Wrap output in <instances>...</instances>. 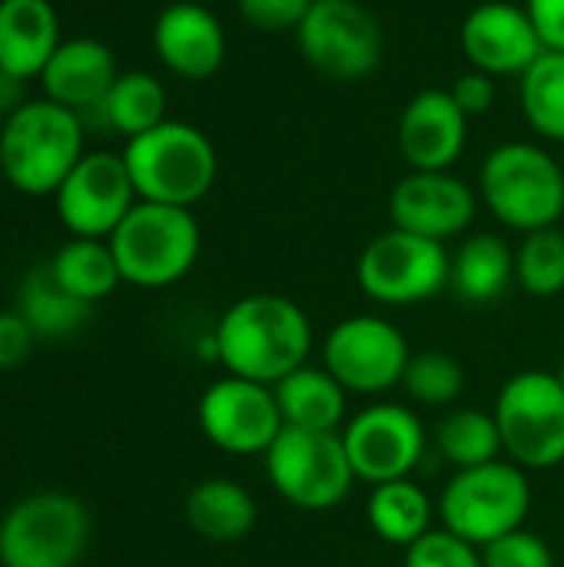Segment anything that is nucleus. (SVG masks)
<instances>
[{
	"label": "nucleus",
	"instance_id": "obj_39",
	"mask_svg": "<svg viewBox=\"0 0 564 567\" xmlns=\"http://www.w3.org/2000/svg\"><path fill=\"white\" fill-rule=\"evenodd\" d=\"M23 83H27V80H20V76H13V73H3V70H0V120L13 116V113L27 103V96H23Z\"/></svg>",
	"mask_w": 564,
	"mask_h": 567
},
{
	"label": "nucleus",
	"instance_id": "obj_24",
	"mask_svg": "<svg viewBox=\"0 0 564 567\" xmlns=\"http://www.w3.org/2000/svg\"><path fill=\"white\" fill-rule=\"evenodd\" d=\"M183 515L186 525L213 545L243 542L256 528V502L233 478L196 482L183 502Z\"/></svg>",
	"mask_w": 564,
	"mask_h": 567
},
{
	"label": "nucleus",
	"instance_id": "obj_4",
	"mask_svg": "<svg viewBox=\"0 0 564 567\" xmlns=\"http://www.w3.org/2000/svg\"><path fill=\"white\" fill-rule=\"evenodd\" d=\"M123 163L140 199L183 209H193L219 173L209 136L183 120H163L143 136L126 140Z\"/></svg>",
	"mask_w": 564,
	"mask_h": 567
},
{
	"label": "nucleus",
	"instance_id": "obj_36",
	"mask_svg": "<svg viewBox=\"0 0 564 567\" xmlns=\"http://www.w3.org/2000/svg\"><path fill=\"white\" fill-rule=\"evenodd\" d=\"M33 342H37V332L17 309L0 312V369L23 365L33 352Z\"/></svg>",
	"mask_w": 564,
	"mask_h": 567
},
{
	"label": "nucleus",
	"instance_id": "obj_34",
	"mask_svg": "<svg viewBox=\"0 0 564 567\" xmlns=\"http://www.w3.org/2000/svg\"><path fill=\"white\" fill-rule=\"evenodd\" d=\"M482 567H555V555L545 538L519 528L482 548Z\"/></svg>",
	"mask_w": 564,
	"mask_h": 567
},
{
	"label": "nucleus",
	"instance_id": "obj_19",
	"mask_svg": "<svg viewBox=\"0 0 564 567\" xmlns=\"http://www.w3.org/2000/svg\"><path fill=\"white\" fill-rule=\"evenodd\" d=\"M160 63L183 80H209L226 60V30L216 13L193 0H176L153 23Z\"/></svg>",
	"mask_w": 564,
	"mask_h": 567
},
{
	"label": "nucleus",
	"instance_id": "obj_28",
	"mask_svg": "<svg viewBox=\"0 0 564 567\" xmlns=\"http://www.w3.org/2000/svg\"><path fill=\"white\" fill-rule=\"evenodd\" d=\"M100 116L113 133L126 140L143 136L146 130L166 120V90L153 73L143 70L120 73L106 100L100 103Z\"/></svg>",
	"mask_w": 564,
	"mask_h": 567
},
{
	"label": "nucleus",
	"instance_id": "obj_7",
	"mask_svg": "<svg viewBox=\"0 0 564 567\" xmlns=\"http://www.w3.org/2000/svg\"><path fill=\"white\" fill-rule=\"evenodd\" d=\"M502 452L525 472H548L564 462V385L555 372L529 369L512 375L492 409Z\"/></svg>",
	"mask_w": 564,
	"mask_h": 567
},
{
	"label": "nucleus",
	"instance_id": "obj_23",
	"mask_svg": "<svg viewBox=\"0 0 564 567\" xmlns=\"http://www.w3.org/2000/svg\"><path fill=\"white\" fill-rule=\"evenodd\" d=\"M515 282V249L499 233H475L452 252L449 289L469 306L499 302Z\"/></svg>",
	"mask_w": 564,
	"mask_h": 567
},
{
	"label": "nucleus",
	"instance_id": "obj_17",
	"mask_svg": "<svg viewBox=\"0 0 564 567\" xmlns=\"http://www.w3.org/2000/svg\"><path fill=\"white\" fill-rule=\"evenodd\" d=\"M462 50L472 70L489 76H522L545 53V43L525 7L485 0L462 23Z\"/></svg>",
	"mask_w": 564,
	"mask_h": 567
},
{
	"label": "nucleus",
	"instance_id": "obj_30",
	"mask_svg": "<svg viewBox=\"0 0 564 567\" xmlns=\"http://www.w3.org/2000/svg\"><path fill=\"white\" fill-rule=\"evenodd\" d=\"M519 100L525 123L552 143H564V50H545L522 76Z\"/></svg>",
	"mask_w": 564,
	"mask_h": 567
},
{
	"label": "nucleus",
	"instance_id": "obj_26",
	"mask_svg": "<svg viewBox=\"0 0 564 567\" xmlns=\"http://www.w3.org/2000/svg\"><path fill=\"white\" fill-rule=\"evenodd\" d=\"M90 302L70 296L50 272V266H37L23 276L20 296H17V312L30 322L37 339H66L73 336L86 316Z\"/></svg>",
	"mask_w": 564,
	"mask_h": 567
},
{
	"label": "nucleus",
	"instance_id": "obj_21",
	"mask_svg": "<svg viewBox=\"0 0 564 567\" xmlns=\"http://www.w3.org/2000/svg\"><path fill=\"white\" fill-rule=\"evenodd\" d=\"M60 47V20L50 0H0V70L20 80L43 73Z\"/></svg>",
	"mask_w": 564,
	"mask_h": 567
},
{
	"label": "nucleus",
	"instance_id": "obj_25",
	"mask_svg": "<svg viewBox=\"0 0 564 567\" xmlns=\"http://www.w3.org/2000/svg\"><path fill=\"white\" fill-rule=\"evenodd\" d=\"M435 515H439V508L432 505L429 492L412 478H396V482L376 485L366 502L369 528L382 542H389L402 551L432 532Z\"/></svg>",
	"mask_w": 564,
	"mask_h": 567
},
{
	"label": "nucleus",
	"instance_id": "obj_9",
	"mask_svg": "<svg viewBox=\"0 0 564 567\" xmlns=\"http://www.w3.org/2000/svg\"><path fill=\"white\" fill-rule=\"evenodd\" d=\"M356 279L359 289L379 306H419L449 289L452 252L445 243L392 226L366 243L356 262Z\"/></svg>",
	"mask_w": 564,
	"mask_h": 567
},
{
	"label": "nucleus",
	"instance_id": "obj_40",
	"mask_svg": "<svg viewBox=\"0 0 564 567\" xmlns=\"http://www.w3.org/2000/svg\"><path fill=\"white\" fill-rule=\"evenodd\" d=\"M7 183V176H3V163H0V186Z\"/></svg>",
	"mask_w": 564,
	"mask_h": 567
},
{
	"label": "nucleus",
	"instance_id": "obj_6",
	"mask_svg": "<svg viewBox=\"0 0 564 567\" xmlns=\"http://www.w3.org/2000/svg\"><path fill=\"white\" fill-rule=\"evenodd\" d=\"M439 522L452 535L485 548L489 542L525 528L532 512L529 472L515 462H489L455 472L439 495Z\"/></svg>",
	"mask_w": 564,
	"mask_h": 567
},
{
	"label": "nucleus",
	"instance_id": "obj_41",
	"mask_svg": "<svg viewBox=\"0 0 564 567\" xmlns=\"http://www.w3.org/2000/svg\"><path fill=\"white\" fill-rule=\"evenodd\" d=\"M555 375H558V379H562V385H564V362H562V369H558V372H555Z\"/></svg>",
	"mask_w": 564,
	"mask_h": 567
},
{
	"label": "nucleus",
	"instance_id": "obj_27",
	"mask_svg": "<svg viewBox=\"0 0 564 567\" xmlns=\"http://www.w3.org/2000/svg\"><path fill=\"white\" fill-rule=\"evenodd\" d=\"M53 279L76 299L83 302H100L106 299L120 282V266H116V256L110 249L106 239H83V236H73L70 243H63L57 249V256L47 262Z\"/></svg>",
	"mask_w": 564,
	"mask_h": 567
},
{
	"label": "nucleus",
	"instance_id": "obj_11",
	"mask_svg": "<svg viewBox=\"0 0 564 567\" xmlns=\"http://www.w3.org/2000/svg\"><path fill=\"white\" fill-rule=\"evenodd\" d=\"M302 60L336 80H366L382 60V27L359 0H316L296 30Z\"/></svg>",
	"mask_w": 564,
	"mask_h": 567
},
{
	"label": "nucleus",
	"instance_id": "obj_31",
	"mask_svg": "<svg viewBox=\"0 0 564 567\" xmlns=\"http://www.w3.org/2000/svg\"><path fill=\"white\" fill-rule=\"evenodd\" d=\"M515 282L535 299L564 292V233L558 226L525 233L515 249Z\"/></svg>",
	"mask_w": 564,
	"mask_h": 567
},
{
	"label": "nucleus",
	"instance_id": "obj_37",
	"mask_svg": "<svg viewBox=\"0 0 564 567\" xmlns=\"http://www.w3.org/2000/svg\"><path fill=\"white\" fill-rule=\"evenodd\" d=\"M449 93H452V100L459 103V110L465 116H482V113H489L495 106L499 86H495V76H489L482 70H469L452 83Z\"/></svg>",
	"mask_w": 564,
	"mask_h": 567
},
{
	"label": "nucleus",
	"instance_id": "obj_15",
	"mask_svg": "<svg viewBox=\"0 0 564 567\" xmlns=\"http://www.w3.org/2000/svg\"><path fill=\"white\" fill-rule=\"evenodd\" d=\"M199 429L226 455H266L283 435V415L273 385L223 375L199 399Z\"/></svg>",
	"mask_w": 564,
	"mask_h": 567
},
{
	"label": "nucleus",
	"instance_id": "obj_2",
	"mask_svg": "<svg viewBox=\"0 0 564 567\" xmlns=\"http://www.w3.org/2000/svg\"><path fill=\"white\" fill-rule=\"evenodd\" d=\"M479 199L515 233L558 226L564 216L562 163L539 143H499L479 166Z\"/></svg>",
	"mask_w": 564,
	"mask_h": 567
},
{
	"label": "nucleus",
	"instance_id": "obj_33",
	"mask_svg": "<svg viewBox=\"0 0 564 567\" xmlns=\"http://www.w3.org/2000/svg\"><path fill=\"white\" fill-rule=\"evenodd\" d=\"M402 567H482V548L452 535L449 528H432L406 548Z\"/></svg>",
	"mask_w": 564,
	"mask_h": 567
},
{
	"label": "nucleus",
	"instance_id": "obj_12",
	"mask_svg": "<svg viewBox=\"0 0 564 567\" xmlns=\"http://www.w3.org/2000/svg\"><path fill=\"white\" fill-rule=\"evenodd\" d=\"M412 349L402 329L382 316H349L322 342V369L349 395H382L402 385Z\"/></svg>",
	"mask_w": 564,
	"mask_h": 567
},
{
	"label": "nucleus",
	"instance_id": "obj_20",
	"mask_svg": "<svg viewBox=\"0 0 564 567\" xmlns=\"http://www.w3.org/2000/svg\"><path fill=\"white\" fill-rule=\"evenodd\" d=\"M116 76H120L116 56L103 40L73 37V40H60V47L53 50V56L40 73V83L47 100L80 113V110H100Z\"/></svg>",
	"mask_w": 564,
	"mask_h": 567
},
{
	"label": "nucleus",
	"instance_id": "obj_1",
	"mask_svg": "<svg viewBox=\"0 0 564 567\" xmlns=\"http://www.w3.org/2000/svg\"><path fill=\"white\" fill-rule=\"evenodd\" d=\"M213 352L226 375L276 385L309 362L312 322L289 296L253 292L219 316L213 329Z\"/></svg>",
	"mask_w": 564,
	"mask_h": 567
},
{
	"label": "nucleus",
	"instance_id": "obj_8",
	"mask_svg": "<svg viewBox=\"0 0 564 567\" xmlns=\"http://www.w3.org/2000/svg\"><path fill=\"white\" fill-rule=\"evenodd\" d=\"M263 465L276 495L302 512H329L342 505L359 482L342 432L283 429L263 455Z\"/></svg>",
	"mask_w": 564,
	"mask_h": 567
},
{
	"label": "nucleus",
	"instance_id": "obj_29",
	"mask_svg": "<svg viewBox=\"0 0 564 567\" xmlns=\"http://www.w3.org/2000/svg\"><path fill=\"white\" fill-rule=\"evenodd\" d=\"M432 442H435V452L442 455V462H449L455 472L479 468V465L499 462V455H505L499 422H495L492 412H482V409H455V412H449L435 425Z\"/></svg>",
	"mask_w": 564,
	"mask_h": 567
},
{
	"label": "nucleus",
	"instance_id": "obj_32",
	"mask_svg": "<svg viewBox=\"0 0 564 567\" xmlns=\"http://www.w3.org/2000/svg\"><path fill=\"white\" fill-rule=\"evenodd\" d=\"M402 389L416 405L445 409V405H455V399L465 392V372L442 349L412 352L406 375H402Z\"/></svg>",
	"mask_w": 564,
	"mask_h": 567
},
{
	"label": "nucleus",
	"instance_id": "obj_22",
	"mask_svg": "<svg viewBox=\"0 0 564 567\" xmlns=\"http://www.w3.org/2000/svg\"><path fill=\"white\" fill-rule=\"evenodd\" d=\"M273 392H276L286 429H302V432H342L346 429L349 392L322 365L306 362L302 369L279 379Z\"/></svg>",
	"mask_w": 564,
	"mask_h": 567
},
{
	"label": "nucleus",
	"instance_id": "obj_35",
	"mask_svg": "<svg viewBox=\"0 0 564 567\" xmlns=\"http://www.w3.org/2000/svg\"><path fill=\"white\" fill-rule=\"evenodd\" d=\"M316 0H236L239 17L263 33H296Z\"/></svg>",
	"mask_w": 564,
	"mask_h": 567
},
{
	"label": "nucleus",
	"instance_id": "obj_3",
	"mask_svg": "<svg viewBox=\"0 0 564 567\" xmlns=\"http://www.w3.org/2000/svg\"><path fill=\"white\" fill-rule=\"evenodd\" d=\"M80 113L53 100H27L0 126V163L13 189L53 196L83 156Z\"/></svg>",
	"mask_w": 564,
	"mask_h": 567
},
{
	"label": "nucleus",
	"instance_id": "obj_10",
	"mask_svg": "<svg viewBox=\"0 0 564 567\" xmlns=\"http://www.w3.org/2000/svg\"><path fill=\"white\" fill-rule=\"evenodd\" d=\"M86 542L83 502L66 492H37L0 518V567H73Z\"/></svg>",
	"mask_w": 564,
	"mask_h": 567
},
{
	"label": "nucleus",
	"instance_id": "obj_13",
	"mask_svg": "<svg viewBox=\"0 0 564 567\" xmlns=\"http://www.w3.org/2000/svg\"><path fill=\"white\" fill-rule=\"evenodd\" d=\"M342 442L356 478L372 488L396 478H412L429 449L422 419L396 402H376L356 412L342 429Z\"/></svg>",
	"mask_w": 564,
	"mask_h": 567
},
{
	"label": "nucleus",
	"instance_id": "obj_14",
	"mask_svg": "<svg viewBox=\"0 0 564 567\" xmlns=\"http://www.w3.org/2000/svg\"><path fill=\"white\" fill-rule=\"evenodd\" d=\"M140 203L123 153H83L53 193L57 216L70 236L110 239L126 213Z\"/></svg>",
	"mask_w": 564,
	"mask_h": 567
},
{
	"label": "nucleus",
	"instance_id": "obj_5",
	"mask_svg": "<svg viewBox=\"0 0 564 567\" xmlns=\"http://www.w3.org/2000/svg\"><path fill=\"white\" fill-rule=\"evenodd\" d=\"M106 243L116 256L123 282L140 289H166L196 266L203 233L193 209L140 199Z\"/></svg>",
	"mask_w": 564,
	"mask_h": 567
},
{
	"label": "nucleus",
	"instance_id": "obj_16",
	"mask_svg": "<svg viewBox=\"0 0 564 567\" xmlns=\"http://www.w3.org/2000/svg\"><path fill=\"white\" fill-rule=\"evenodd\" d=\"M479 213V193L452 169H409L389 193V219L396 229L449 243L462 236Z\"/></svg>",
	"mask_w": 564,
	"mask_h": 567
},
{
	"label": "nucleus",
	"instance_id": "obj_38",
	"mask_svg": "<svg viewBox=\"0 0 564 567\" xmlns=\"http://www.w3.org/2000/svg\"><path fill=\"white\" fill-rule=\"evenodd\" d=\"M525 10L545 50H564V0H525Z\"/></svg>",
	"mask_w": 564,
	"mask_h": 567
},
{
	"label": "nucleus",
	"instance_id": "obj_18",
	"mask_svg": "<svg viewBox=\"0 0 564 567\" xmlns=\"http://www.w3.org/2000/svg\"><path fill=\"white\" fill-rule=\"evenodd\" d=\"M469 140V116L459 110L449 90L416 93L399 116V153L409 169L442 173L452 169Z\"/></svg>",
	"mask_w": 564,
	"mask_h": 567
}]
</instances>
